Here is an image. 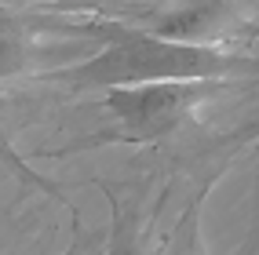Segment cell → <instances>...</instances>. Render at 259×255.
<instances>
[{
  "label": "cell",
  "instance_id": "1",
  "mask_svg": "<svg viewBox=\"0 0 259 255\" xmlns=\"http://www.w3.org/2000/svg\"><path fill=\"white\" fill-rule=\"evenodd\" d=\"M102 40V51L77 66L48 73V80L73 84V88H143V84H176V80H212L230 84L259 77V59L234 55L219 47L171 44L146 33L143 26L95 19L92 26Z\"/></svg>",
  "mask_w": 259,
  "mask_h": 255
},
{
  "label": "cell",
  "instance_id": "2",
  "mask_svg": "<svg viewBox=\"0 0 259 255\" xmlns=\"http://www.w3.org/2000/svg\"><path fill=\"white\" fill-rule=\"evenodd\" d=\"M227 84L212 80H176V84H143V88H113L102 98L106 124L99 131L77 139L73 146L55 149L51 157L62 153H80L95 146H150L176 135L183 124L194 121V113Z\"/></svg>",
  "mask_w": 259,
  "mask_h": 255
},
{
  "label": "cell",
  "instance_id": "3",
  "mask_svg": "<svg viewBox=\"0 0 259 255\" xmlns=\"http://www.w3.org/2000/svg\"><path fill=\"white\" fill-rule=\"evenodd\" d=\"M237 22L234 4H194V8H176L164 15H150L146 33L171 44H194V47H212L219 33H227Z\"/></svg>",
  "mask_w": 259,
  "mask_h": 255
},
{
  "label": "cell",
  "instance_id": "4",
  "mask_svg": "<svg viewBox=\"0 0 259 255\" xmlns=\"http://www.w3.org/2000/svg\"><path fill=\"white\" fill-rule=\"evenodd\" d=\"M102 193L110 200V233H106L102 255H161L164 251V241L153 230L150 215H143L135 204L120 200L110 186H102Z\"/></svg>",
  "mask_w": 259,
  "mask_h": 255
},
{
  "label": "cell",
  "instance_id": "5",
  "mask_svg": "<svg viewBox=\"0 0 259 255\" xmlns=\"http://www.w3.org/2000/svg\"><path fill=\"white\" fill-rule=\"evenodd\" d=\"M33 55V40L26 33V22L11 11H0V80L26 73Z\"/></svg>",
  "mask_w": 259,
  "mask_h": 255
},
{
  "label": "cell",
  "instance_id": "6",
  "mask_svg": "<svg viewBox=\"0 0 259 255\" xmlns=\"http://www.w3.org/2000/svg\"><path fill=\"white\" fill-rule=\"evenodd\" d=\"M208 190H212V182H204L194 193V200H186V208L179 215L176 230H171V237L164 241L161 255H208V248H204V241H201V208H204Z\"/></svg>",
  "mask_w": 259,
  "mask_h": 255
},
{
  "label": "cell",
  "instance_id": "7",
  "mask_svg": "<svg viewBox=\"0 0 259 255\" xmlns=\"http://www.w3.org/2000/svg\"><path fill=\"white\" fill-rule=\"evenodd\" d=\"M0 161H4V164L11 168V172H15V175H19V179H22V182H29V186H37V190H44V193H51V197H55V200H62V193H59V190H55V186H51L48 179H40L37 172H33V168H26V164H22L19 157H15V153H11V146L4 142V135H0Z\"/></svg>",
  "mask_w": 259,
  "mask_h": 255
},
{
  "label": "cell",
  "instance_id": "8",
  "mask_svg": "<svg viewBox=\"0 0 259 255\" xmlns=\"http://www.w3.org/2000/svg\"><path fill=\"white\" fill-rule=\"evenodd\" d=\"M102 248H106L102 230H88V226L73 215V244L66 248L62 255H102Z\"/></svg>",
  "mask_w": 259,
  "mask_h": 255
}]
</instances>
